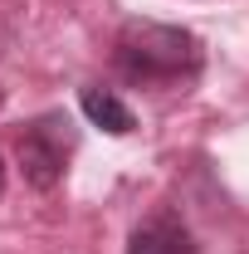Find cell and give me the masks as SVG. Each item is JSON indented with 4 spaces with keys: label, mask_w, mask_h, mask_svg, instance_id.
Returning <instances> with one entry per match:
<instances>
[{
    "label": "cell",
    "mask_w": 249,
    "mask_h": 254,
    "mask_svg": "<svg viewBox=\"0 0 249 254\" xmlns=\"http://www.w3.org/2000/svg\"><path fill=\"white\" fill-rule=\"evenodd\" d=\"M113 64L127 83L137 88H176V83H190L200 78L205 68V49L200 39L181 25H156V20H132L123 25L118 44H113Z\"/></svg>",
    "instance_id": "obj_1"
},
{
    "label": "cell",
    "mask_w": 249,
    "mask_h": 254,
    "mask_svg": "<svg viewBox=\"0 0 249 254\" xmlns=\"http://www.w3.org/2000/svg\"><path fill=\"white\" fill-rule=\"evenodd\" d=\"M73 152V123L63 113H44L20 132V171L34 190H54Z\"/></svg>",
    "instance_id": "obj_2"
},
{
    "label": "cell",
    "mask_w": 249,
    "mask_h": 254,
    "mask_svg": "<svg viewBox=\"0 0 249 254\" xmlns=\"http://www.w3.org/2000/svg\"><path fill=\"white\" fill-rule=\"evenodd\" d=\"M127 254H195V240L171 210H161V215H152V220H142L132 230Z\"/></svg>",
    "instance_id": "obj_3"
},
{
    "label": "cell",
    "mask_w": 249,
    "mask_h": 254,
    "mask_svg": "<svg viewBox=\"0 0 249 254\" xmlns=\"http://www.w3.org/2000/svg\"><path fill=\"white\" fill-rule=\"evenodd\" d=\"M83 113H88V123L103 127V132H113V137H127L132 127H137V118H132V108H127L123 98L113 93V88H83Z\"/></svg>",
    "instance_id": "obj_4"
},
{
    "label": "cell",
    "mask_w": 249,
    "mask_h": 254,
    "mask_svg": "<svg viewBox=\"0 0 249 254\" xmlns=\"http://www.w3.org/2000/svg\"><path fill=\"white\" fill-rule=\"evenodd\" d=\"M0 195H5V161H0Z\"/></svg>",
    "instance_id": "obj_5"
},
{
    "label": "cell",
    "mask_w": 249,
    "mask_h": 254,
    "mask_svg": "<svg viewBox=\"0 0 249 254\" xmlns=\"http://www.w3.org/2000/svg\"><path fill=\"white\" fill-rule=\"evenodd\" d=\"M0 108H5V88H0Z\"/></svg>",
    "instance_id": "obj_6"
}]
</instances>
